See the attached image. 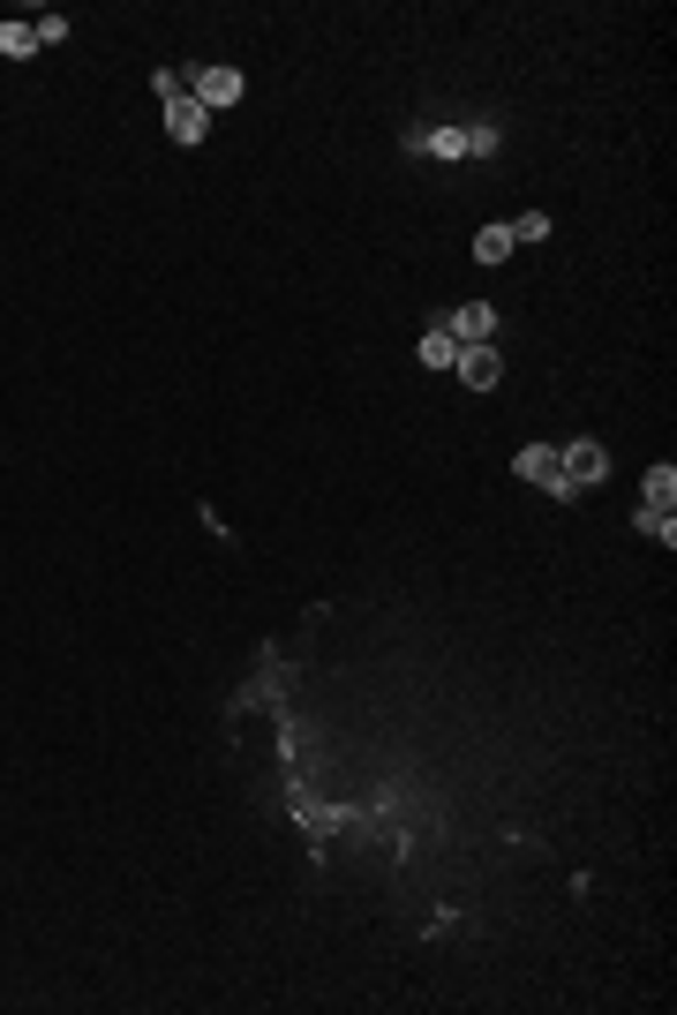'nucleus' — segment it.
<instances>
[{
    "label": "nucleus",
    "mask_w": 677,
    "mask_h": 1015,
    "mask_svg": "<svg viewBox=\"0 0 677 1015\" xmlns=\"http://www.w3.org/2000/svg\"><path fill=\"white\" fill-rule=\"evenodd\" d=\"M610 474V452L594 444V436H572V444H557V474H550V497L557 505H572L588 482H602Z\"/></svg>",
    "instance_id": "obj_1"
},
{
    "label": "nucleus",
    "mask_w": 677,
    "mask_h": 1015,
    "mask_svg": "<svg viewBox=\"0 0 677 1015\" xmlns=\"http://www.w3.org/2000/svg\"><path fill=\"white\" fill-rule=\"evenodd\" d=\"M181 90H189L204 114H226V106H241V90H249V84H241V68H189V84H181Z\"/></svg>",
    "instance_id": "obj_2"
},
{
    "label": "nucleus",
    "mask_w": 677,
    "mask_h": 1015,
    "mask_svg": "<svg viewBox=\"0 0 677 1015\" xmlns=\"http://www.w3.org/2000/svg\"><path fill=\"white\" fill-rule=\"evenodd\" d=\"M437 324L460 338V346H490V332H497V309H490V301H460V309H444Z\"/></svg>",
    "instance_id": "obj_3"
},
{
    "label": "nucleus",
    "mask_w": 677,
    "mask_h": 1015,
    "mask_svg": "<svg viewBox=\"0 0 677 1015\" xmlns=\"http://www.w3.org/2000/svg\"><path fill=\"white\" fill-rule=\"evenodd\" d=\"M166 136L181 143V151H196V143L212 136V114H204V106H196V98L181 90V98H166Z\"/></svg>",
    "instance_id": "obj_4"
},
{
    "label": "nucleus",
    "mask_w": 677,
    "mask_h": 1015,
    "mask_svg": "<svg viewBox=\"0 0 677 1015\" xmlns=\"http://www.w3.org/2000/svg\"><path fill=\"white\" fill-rule=\"evenodd\" d=\"M460 384H474V391H490V384L505 377V361H497V346H460Z\"/></svg>",
    "instance_id": "obj_5"
},
{
    "label": "nucleus",
    "mask_w": 677,
    "mask_h": 1015,
    "mask_svg": "<svg viewBox=\"0 0 677 1015\" xmlns=\"http://www.w3.org/2000/svg\"><path fill=\"white\" fill-rule=\"evenodd\" d=\"M0 53H8V61H31V53H39V23H23V15H0Z\"/></svg>",
    "instance_id": "obj_6"
},
{
    "label": "nucleus",
    "mask_w": 677,
    "mask_h": 1015,
    "mask_svg": "<svg viewBox=\"0 0 677 1015\" xmlns=\"http://www.w3.org/2000/svg\"><path fill=\"white\" fill-rule=\"evenodd\" d=\"M452 361H460V338L444 332V324H429L422 332V369H452Z\"/></svg>",
    "instance_id": "obj_7"
},
{
    "label": "nucleus",
    "mask_w": 677,
    "mask_h": 1015,
    "mask_svg": "<svg viewBox=\"0 0 677 1015\" xmlns=\"http://www.w3.org/2000/svg\"><path fill=\"white\" fill-rule=\"evenodd\" d=\"M512 474H519V482H542V489H550V474H557V452H550V444H527V452L512 460Z\"/></svg>",
    "instance_id": "obj_8"
},
{
    "label": "nucleus",
    "mask_w": 677,
    "mask_h": 1015,
    "mask_svg": "<svg viewBox=\"0 0 677 1015\" xmlns=\"http://www.w3.org/2000/svg\"><path fill=\"white\" fill-rule=\"evenodd\" d=\"M640 489H647V505H655V511H670V505H677V466H670V460L647 466V482H640Z\"/></svg>",
    "instance_id": "obj_9"
},
{
    "label": "nucleus",
    "mask_w": 677,
    "mask_h": 1015,
    "mask_svg": "<svg viewBox=\"0 0 677 1015\" xmlns=\"http://www.w3.org/2000/svg\"><path fill=\"white\" fill-rule=\"evenodd\" d=\"M422 151H429V159H466V128H429Z\"/></svg>",
    "instance_id": "obj_10"
},
{
    "label": "nucleus",
    "mask_w": 677,
    "mask_h": 1015,
    "mask_svg": "<svg viewBox=\"0 0 677 1015\" xmlns=\"http://www.w3.org/2000/svg\"><path fill=\"white\" fill-rule=\"evenodd\" d=\"M505 256H512L505 226H482V234H474V263H505Z\"/></svg>",
    "instance_id": "obj_11"
},
{
    "label": "nucleus",
    "mask_w": 677,
    "mask_h": 1015,
    "mask_svg": "<svg viewBox=\"0 0 677 1015\" xmlns=\"http://www.w3.org/2000/svg\"><path fill=\"white\" fill-rule=\"evenodd\" d=\"M505 234H512V249H519V241H550V212H519Z\"/></svg>",
    "instance_id": "obj_12"
},
{
    "label": "nucleus",
    "mask_w": 677,
    "mask_h": 1015,
    "mask_svg": "<svg viewBox=\"0 0 677 1015\" xmlns=\"http://www.w3.org/2000/svg\"><path fill=\"white\" fill-rule=\"evenodd\" d=\"M633 527H640V535H655V542H663V550H670V542H677V527H670V511H655V505H640V511H633Z\"/></svg>",
    "instance_id": "obj_13"
},
{
    "label": "nucleus",
    "mask_w": 677,
    "mask_h": 1015,
    "mask_svg": "<svg viewBox=\"0 0 677 1015\" xmlns=\"http://www.w3.org/2000/svg\"><path fill=\"white\" fill-rule=\"evenodd\" d=\"M474 151H497V128H490V121L466 128V159H474Z\"/></svg>",
    "instance_id": "obj_14"
},
{
    "label": "nucleus",
    "mask_w": 677,
    "mask_h": 1015,
    "mask_svg": "<svg viewBox=\"0 0 677 1015\" xmlns=\"http://www.w3.org/2000/svg\"><path fill=\"white\" fill-rule=\"evenodd\" d=\"M68 39V15H39V45H61Z\"/></svg>",
    "instance_id": "obj_15"
}]
</instances>
